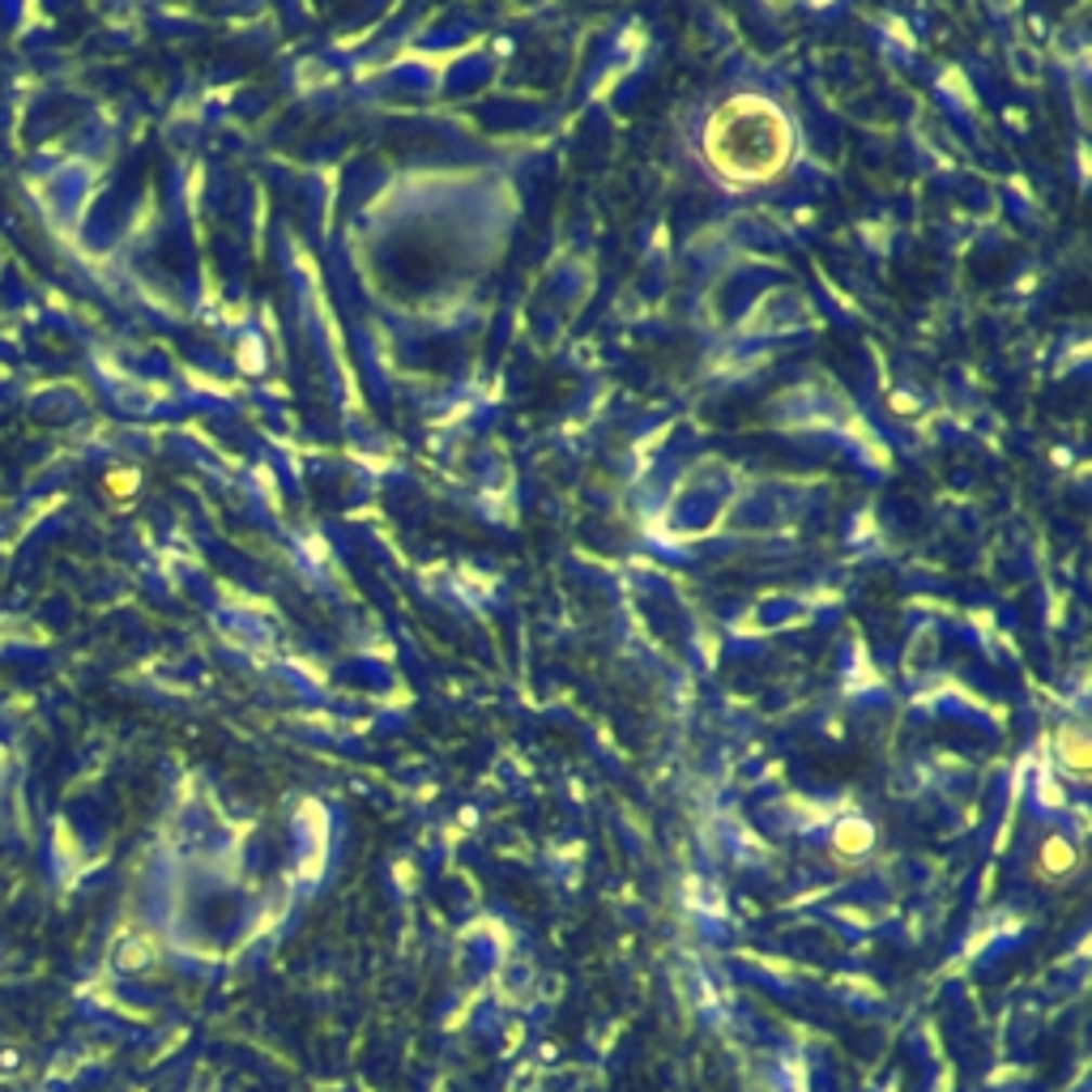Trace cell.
<instances>
[{
    "mask_svg": "<svg viewBox=\"0 0 1092 1092\" xmlns=\"http://www.w3.org/2000/svg\"><path fill=\"white\" fill-rule=\"evenodd\" d=\"M704 158L730 184H768L794 154V129L785 112L759 94L722 103L704 125Z\"/></svg>",
    "mask_w": 1092,
    "mask_h": 1092,
    "instance_id": "obj_1",
    "label": "cell"
},
{
    "mask_svg": "<svg viewBox=\"0 0 1092 1092\" xmlns=\"http://www.w3.org/2000/svg\"><path fill=\"white\" fill-rule=\"evenodd\" d=\"M1058 759L1067 764V772H1071V777H1089L1092 743H1089V734H1084V726H1080V722H1071V726H1063V730H1058Z\"/></svg>",
    "mask_w": 1092,
    "mask_h": 1092,
    "instance_id": "obj_2",
    "label": "cell"
},
{
    "mask_svg": "<svg viewBox=\"0 0 1092 1092\" xmlns=\"http://www.w3.org/2000/svg\"><path fill=\"white\" fill-rule=\"evenodd\" d=\"M1071 867H1076L1071 841H1067V836H1045V845H1041V854H1037V875L1058 880V875H1067Z\"/></svg>",
    "mask_w": 1092,
    "mask_h": 1092,
    "instance_id": "obj_3",
    "label": "cell"
},
{
    "mask_svg": "<svg viewBox=\"0 0 1092 1092\" xmlns=\"http://www.w3.org/2000/svg\"><path fill=\"white\" fill-rule=\"evenodd\" d=\"M832 849H836V854H854V858H858V854H867V849H871V828H867V823H858V819H854V823H845V828L836 832Z\"/></svg>",
    "mask_w": 1092,
    "mask_h": 1092,
    "instance_id": "obj_4",
    "label": "cell"
}]
</instances>
